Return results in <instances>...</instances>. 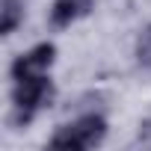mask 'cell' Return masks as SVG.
<instances>
[{"instance_id": "3957f363", "label": "cell", "mask_w": 151, "mask_h": 151, "mask_svg": "<svg viewBox=\"0 0 151 151\" xmlns=\"http://www.w3.org/2000/svg\"><path fill=\"white\" fill-rule=\"evenodd\" d=\"M56 62V45L53 42H36L33 47L21 50L9 65V80H30V77H47Z\"/></svg>"}, {"instance_id": "8992f818", "label": "cell", "mask_w": 151, "mask_h": 151, "mask_svg": "<svg viewBox=\"0 0 151 151\" xmlns=\"http://www.w3.org/2000/svg\"><path fill=\"white\" fill-rule=\"evenodd\" d=\"M133 59L142 71H151V24H145L136 36V45H133Z\"/></svg>"}, {"instance_id": "5b68a950", "label": "cell", "mask_w": 151, "mask_h": 151, "mask_svg": "<svg viewBox=\"0 0 151 151\" xmlns=\"http://www.w3.org/2000/svg\"><path fill=\"white\" fill-rule=\"evenodd\" d=\"M27 21V3L24 0H0V36L9 39L18 33Z\"/></svg>"}, {"instance_id": "6da1fadb", "label": "cell", "mask_w": 151, "mask_h": 151, "mask_svg": "<svg viewBox=\"0 0 151 151\" xmlns=\"http://www.w3.org/2000/svg\"><path fill=\"white\" fill-rule=\"evenodd\" d=\"M53 101V80L47 77H30V80H12L9 92V124L15 130L36 122L39 113H45Z\"/></svg>"}, {"instance_id": "7a4b0ae2", "label": "cell", "mask_w": 151, "mask_h": 151, "mask_svg": "<svg viewBox=\"0 0 151 151\" xmlns=\"http://www.w3.org/2000/svg\"><path fill=\"white\" fill-rule=\"evenodd\" d=\"M107 119L104 113H80L74 116L71 122L65 124H56V130L50 133L47 145L50 148H62V151H89V148H98L104 139H107Z\"/></svg>"}, {"instance_id": "277c9868", "label": "cell", "mask_w": 151, "mask_h": 151, "mask_svg": "<svg viewBox=\"0 0 151 151\" xmlns=\"http://www.w3.org/2000/svg\"><path fill=\"white\" fill-rule=\"evenodd\" d=\"M95 9V0H53L47 9V24L50 30H68L71 24L83 21Z\"/></svg>"}]
</instances>
